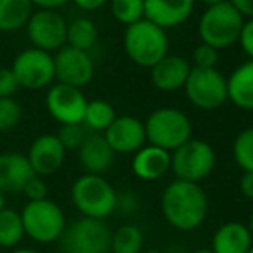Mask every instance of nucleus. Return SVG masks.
<instances>
[{
    "mask_svg": "<svg viewBox=\"0 0 253 253\" xmlns=\"http://www.w3.org/2000/svg\"><path fill=\"white\" fill-rule=\"evenodd\" d=\"M97 26L92 19L88 18H77L68 23V33H66V45L75 47L80 50H88L97 42Z\"/></svg>",
    "mask_w": 253,
    "mask_h": 253,
    "instance_id": "obj_25",
    "label": "nucleus"
},
{
    "mask_svg": "<svg viewBox=\"0 0 253 253\" xmlns=\"http://www.w3.org/2000/svg\"><path fill=\"white\" fill-rule=\"evenodd\" d=\"M196 0H144V18L163 30L180 26L191 18Z\"/></svg>",
    "mask_w": 253,
    "mask_h": 253,
    "instance_id": "obj_16",
    "label": "nucleus"
},
{
    "mask_svg": "<svg viewBox=\"0 0 253 253\" xmlns=\"http://www.w3.org/2000/svg\"><path fill=\"white\" fill-rule=\"evenodd\" d=\"M148 144L173 153L193 139V123L189 116L177 108H158L144 122Z\"/></svg>",
    "mask_w": 253,
    "mask_h": 253,
    "instance_id": "obj_3",
    "label": "nucleus"
},
{
    "mask_svg": "<svg viewBox=\"0 0 253 253\" xmlns=\"http://www.w3.org/2000/svg\"><path fill=\"white\" fill-rule=\"evenodd\" d=\"M196 253H213V252H211V248H203V250H198Z\"/></svg>",
    "mask_w": 253,
    "mask_h": 253,
    "instance_id": "obj_44",
    "label": "nucleus"
},
{
    "mask_svg": "<svg viewBox=\"0 0 253 253\" xmlns=\"http://www.w3.org/2000/svg\"><path fill=\"white\" fill-rule=\"evenodd\" d=\"M232 158L243 172H253V126L241 130L234 139Z\"/></svg>",
    "mask_w": 253,
    "mask_h": 253,
    "instance_id": "obj_29",
    "label": "nucleus"
},
{
    "mask_svg": "<svg viewBox=\"0 0 253 253\" xmlns=\"http://www.w3.org/2000/svg\"><path fill=\"white\" fill-rule=\"evenodd\" d=\"M23 118V108L14 97H0V134L11 132Z\"/></svg>",
    "mask_w": 253,
    "mask_h": 253,
    "instance_id": "obj_30",
    "label": "nucleus"
},
{
    "mask_svg": "<svg viewBox=\"0 0 253 253\" xmlns=\"http://www.w3.org/2000/svg\"><path fill=\"white\" fill-rule=\"evenodd\" d=\"M252 246L253 238L248 225L236 220L222 224L211 238L213 253H248Z\"/></svg>",
    "mask_w": 253,
    "mask_h": 253,
    "instance_id": "obj_21",
    "label": "nucleus"
},
{
    "mask_svg": "<svg viewBox=\"0 0 253 253\" xmlns=\"http://www.w3.org/2000/svg\"><path fill=\"white\" fill-rule=\"evenodd\" d=\"M25 28L32 47L35 49L52 54L66 45L68 21L57 11L37 9Z\"/></svg>",
    "mask_w": 253,
    "mask_h": 253,
    "instance_id": "obj_11",
    "label": "nucleus"
},
{
    "mask_svg": "<svg viewBox=\"0 0 253 253\" xmlns=\"http://www.w3.org/2000/svg\"><path fill=\"white\" fill-rule=\"evenodd\" d=\"M33 11L30 0H0V32L11 33L25 28Z\"/></svg>",
    "mask_w": 253,
    "mask_h": 253,
    "instance_id": "obj_23",
    "label": "nucleus"
},
{
    "mask_svg": "<svg viewBox=\"0 0 253 253\" xmlns=\"http://www.w3.org/2000/svg\"><path fill=\"white\" fill-rule=\"evenodd\" d=\"M111 236L106 220L82 217L66 225L59 246L63 253H109Z\"/></svg>",
    "mask_w": 253,
    "mask_h": 253,
    "instance_id": "obj_7",
    "label": "nucleus"
},
{
    "mask_svg": "<svg viewBox=\"0 0 253 253\" xmlns=\"http://www.w3.org/2000/svg\"><path fill=\"white\" fill-rule=\"evenodd\" d=\"M78 160H80V165L85 170V173L102 175L111 169L113 162H115V151L108 144L104 135L90 132L82 148L78 149Z\"/></svg>",
    "mask_w": 253,
    "mask_h": 253,
    "instance_id": "obj_19",
    "label": "nucleus"
},
{
    "mask_svg": "<svg viewBox=\"0 0 253 253\" xmlns=\"http://www.w3.org/2000/svg\"><path fill=\"white\" fill-rule=\"evenodd\" d=\"M25 236L21 211L11 210V208H4L0 211V246L2 248H12L19 245Z\"/></svg>",
    "mask_w": 253,
    "mask_h": 253,
    "instance_id": "obj_27",
    "label": "nucleus"
},
{
    "mask_svg": "<svg viewBox=\"0 0 253 253\" xmlns=\"http://www.w3.org/2000/svg\"><path fill=\"white\" fill-rule=\"evenodd\" d=\"M21 218L25 234L40 245L59 241L68 225L63 208L49 198L40 201H28L21 211Z\"/></svg>",
    "mask_w": 253,
    "mask_h": 253,
    "instance_id": "obj_6",
    "label": "nucleus"
},
{
    "mask_svg": "<svg viewBox=\"0 0 253 253\" xmlns=\"http://www.w3.org/2000/svg\"><path fill=\"white\" fill-rule=\"evenodd\" d=\"M88 134L90 132H87L84 123H77V125H61L56 135L68 153V151H78Z\"/></svg>",
    "mask_w": 253,
    "mask_h": 253,
    "instance_id": "obj_31",
    "label": "nucleus"
},
{
    "mask_svg": "<svg viewBox=\"0 0 253 253\" xmlns=\"http://www.w3.org/2000/svg\"><path fill=\"white\" fill-rule=\"evenodd\" d=\"M239 187H241L243 196H246L248 200H253V172H243Z\"/></svg>",
    "mask_w": 253,
    "mask_h": 253,
    "instance_id": "obj_38",
    "label": "nucleus"
},
{
    "mask_svg": "<svg viewBox=\"0 0 253 253\" xmlns=\"http://www.w3.org/2000/svg\"><path fill=\"white\" fill-rule=\"evenodd\" d=\"M111 16L123 26L144 19V0H109Z\"/></svg>",
    "mask_w": 253,
    "mask_h": 253,
    "instance_id": "obj_28",
    "label": "nucleus"
},
{
    "mask_svg": "<svg viewBox=\"0 0 253 253\" xmlns=\"http://www.w3.org/2000/svg\"><path fill=\"white\" fill-rule=\"evenodd\" d=\"M245 19H253V0H229Z\"/></svg>",
    "mask_w": 253,
    "mask_h": 253,
    "instance_id": "obj_36",
    "label": "nucleus"
},
{
    "mask_svg": "<svg viewBox=\"0 0 253 253\" xmlns=\"http://www.w3.org/2000/svg\"><path fill=\"white\" fill-rule=\"evenodd\" d=\"M245 18L232 7L229 0L205 9L198 23L200 40L217 50L238 43Z\"/></svg>",
    "mask_w": 253,
    "mask_h": 253,
    "instance_id": "obj_5",
    "label": "nucleus"
},
{
    "mask_svg": "<svg viewBox=\"0 0 253 253\" xmlns=\"http://www.w3.org/2000/svg\"><path fill=\"white\" fill-rule=\"evenodd\" d=\"M201 4H205L207 7H210V5H217V4H222V2H225V0H200Z\"/></svg>",
    "mask_w": 253,
    "mask_h": 253,
    "instance_id": "obj_40",
    "label": "nucleus"
},
{
    "mask_svg": "<svg viewBox=\"0 0 253 253\" xmlns=\"http://www.w3.org/2000/svg\"><path fill=\"white\" fill-rule=\"evenodd\" d=\"M248 253H253V246H252V248L248 250Z\"/></svg>",
    "mask_w": 253,
    "mask_h": 253,
    "instance_id": "obj_46",
    "label": "nucleus"
},
{
    "mask_svg": "<svg viewBox=\"0 0 253 253\" xmlns=\"http://www.w3.org/2000/svg\"><path fill=\"white\" fill-rule=\"evenodd\" d=\"M35 177L26 155L14 151L0 153V191L2 193H23L26 182Z\"/></svg>",
    "mask_w": 253,
    "mask_h": 253,
    "instance_id": "obj_18",
    "label": "nucleus"
},
{
    "mask_svg": "<svg viewBox=\"0 0 253 253\" xmlns=\"http://www.w3.org/2000/svg\"><path fill=\"white\" fill-rule=\"evenodd\" d=\"M215 162H217L215 151L207 141L189 139L186 144L172 153L170 170L173 172L175 179L200 184L213 172Z\"/></svg>",
    "mask_w": 253,
    "mask_h": 253,
    "instance_id": "obj_8",
    "label": "nucleus"
},
{
    "mask_svg": "<svg viewBox=\"0 0 253 253\" xmlns=\"http://www.w3.org/2000/svg\"><path fill=\"white\" fill-rule=\"evenodd\" d=\"M102 135L115 155H135L142 146L148 144L144 122L130 115L116 116Z\"/></svg>",
    "mask_w": 253,
    "mask_h": 253,
    "instance_id": "obj_14",
    "label": "nucleus"
},
{
    "mask_svg": "<svg viewBox=\"0 0 253 253\" xmlns=\"http://www.w3.org/2000/svg\"><path fill=\"white\" fill-rule=\"evenodd\" d=\"M193 63L196 68H215L218 63V50L201 42L193 50Z\"/></svg>",
    "mask_w": 253,
    "mask_h": 253,
    "instance_id": "obj_32",
    "label": "nucleus"
},
{
    "mask_svg": "<svg viewBox=\"0 0 253 253\" xmlns=\"http://www.w3.org/2000/svg\"><path fill=\"white\" fill-rule=\"evenodd\" d=\"M227 101L239 109L253 111V59L241 63L229 75Z\"/></svg>",
    "mask_w": 253,
    "mask_h": 253,
    "instance_id": "obj_22",
    "label": "nucleus"
},
{
    "mask_svg": "<svg viewBox=\"0 0 253 253\" xmlns=\"http://www.w3.org/2000/svg\"><path fill=\"white\" fill-rule=\"evenodd\" d=\"M248 229H250V234H252V238H253V211H252V215H250Z\"/></svg>",
    "mask_w": 253,
    "mask_h": 253,
    "instance_id": "obj_43",
    "label": "nucleus"
},
{
    "mask_svg": "<svg viewBox=\"0 0 253 253\" xmlns=\"http://www.w3.org/2000/svg\"><path fill=\"white\" fill-rule=\"evenodd\" d=\"M19 84L11 68H0V97H14Z\"/></svg>",
    "mask_w": 253,
    "mask_h": 253,
    "instance_id": "obj_34",
    "label": "nucleus"
},
{
    "mask_svg": "<svg viewBox=\"0 0 253 253\" xmlns=\"http://www.w3.org/2000/svg\"><path fill=\"white\" fill-rule=\"evenodd\" d=\"M238 43L241 45L243 52L248 56V59H253V19H245Z\"/></svg>",
    "mask_w": 253,
    "mask_h": 253,
    "instance_id": "obj_35",
    "label": "nucleus"
},
{
    "mask_svg": "<svg viewBox=\"0 0 253 253\" xmlns=\"http://www.w3.org/2000/svg\"><path fill=\"white\" fill-rule=\"evenodd\" d=\"M142 248H144V232L137 225L125 224L113 232V253H142Z\"/></svg>",
    "mask_w": 253,
    "mask_h": 253,
    "instance_id": "obj_26",
    "label": "nucleus"
},
{
    "mask_svg": "<svg viewBox=\"0 0 253 253\" xmlns=\"http://www.w3.org/2000/svg\"><path fill=\"white\" fill-rule=\"evenodd\" d=\"M142 253H163V252H160V250H148V252H142Z\"/></svg>",
    "mask_w": 253,
    "mask_h": 253,
    "instance_id": "obj_45",
    "label": "nucleus"
},
{
    "mask_svg": "<svg viewBox=\"0 0 253 253\" xmlns=\"http://www.w3.org/2000/svg\"><path fill=\"white\" fill-rule=\"evenodd\" d=\"M71 2H73L78 9H82V11L90 12V11H97V9L104 7L109 0H71Z\"/></svg>",
    "mask_w": 253,
    "mask_h": 253,
    "instance_id": "obj_37",
    "label": "nucleus"
},
{
    "mask_svg": "<svg viewBox=\"0 0 253 253\" xmlns=\"http://www.w3.org/2000/svg\"><path fill=\"white\" fill-rule=\"evenodd\" d=\"M169 49L170 43L167 30L160 28L146 18L125 28L123 50L126 57L137 66L151 70L158 61L170 54Z\"/></svg>",
    "mask_w": 253,
    "mask_h": 253,
    "instance_id": "obj_2",
    "label": "nucleus"
},
{
    "mask_svg": "<svg viewBox=\"0 0 253 253\" xmlns=\"http://www.w3.org/2000/svg\"><path fill=\"white\" fill-rule=\"evenodd\" d=\"M87 97L82 88L70 87L64 84H54L45 95V108L49 115L61 125L84 123Z\"/></svg>",
    "mask_w": 253,
    "mask_h": 253,
    "instance_id": "obj_12",
    "label": "nucleus"
},
{
    "mask_svg": "<svg viewBox=\"0 0 253 253\" xmlns=\"http://www.w3.org/2000/svg\"><path fill=\"white\" fill-rule=\"evenodd\" d=\"M71 201L82 217L104 220L118 207V194L102 175L84 173L71 186Z\"/></svg>",
    "mask_w": 253,
    "mask_h": 253,
    "instance_id": "obj_4",
    "label": "nucleus"
},
{
    "mask_svg": "<svg viewBox=\"0 0 253 253\" xmlns=\"http://www.w3.org/2000/svg\"><path fill=\"white\" fill-rule=\"evenodd\" d=\"M4 208H5V194L0 191V211L4 210Z\"/></svg>",
    "mask_w": 253,
    "mask_h": 253,
    "instance_id": "obj_42",
    "label": "nucleus"
},
{
    "mask_svg": "<svg viewBox=\"0 0 253 253\" xmlns=\"http://www.w3.org/2000/svg\"><path fill=\"white\" fill-rule=\"evenodd\" d=\"M191 68L193 66L186 57L177 56V54H167L149 70L151 84L162 92H175L179 88H184Z\"/></svg>",
    "mask_w": 253,
    "mask_h": 253,
    "instance_id": "obj_17",
    "label": "nucleus"
},
{
    "mask_svg": "<svg viewBox=\"0 0 253 253\" xmlns=\"http://www.w3.org/2000/svg\"><path fill=\"white\" fill-rule=\"evenodd\" d=\"M170 163H172V153L156 148V146L146 144L134 155L132 172L137 179L153 182L169 172Z\"/></svg>",
    "mask_w": 253,
    "mask_h": 253,
    "instance_id": "obj_20",
    "label": "nucleus"
},
{
    "mask_svg": "<svg viewBox=\"0 0 253 253\" xmlns=\"http://www.w3.org/2000/svg\"><path fill=\"white\" fill-rule=\"evenodd\" d=\"M184 90L194 108L213 111L227 101V78L217 68L193 66Z\"/></svg>",
    "mask_w": 253,
    "mask_h": 253,
    "instance_id": "obj_9",
    "label": "nucleus"
},
{
    "mask_svg": "<svg viewBox=\"0 0 253 253\" xmlns=\"http://www.w3.org/2000/svg\"><path fill=\"white\" fill-rule=\"evenodd\" d=\"M162 211L177 231H194L208 215L207 193L200 184L175 179L162 194Z\"/></svg>",
    "mask_w": 253,
    "mask_h": 253,
    "instance_id": "obj_1",
    "label": "nucleus"
},
{
    "mask_svg": "<svg viewBox=\"0 0 253 253\" xmlns=\"http://www.w3.org/2000/svg\"><path fill=\"white\" fill-rule=\"evenodd\" d=\"M116 111L108 101L102 99H94V101L87 102L84 116V125L88 132L94 134H104L108 130V126L115 122Z\"/></svg>",
    "mask_w": 253,
    "mask_h": 253,
    "instance_id": "obj_24",
    "label": "nucleus"
},
{
    "mask_svg": "<svg viewBox=\"0 0 253 253\" xmlns=\"http://www.w3.org/2000/svg\"><path fill=\"white\" fill-rule=\"evenodd\" d=\"M30 165L35 175L47 177L56 173L63 167L66 158V149L63 148L56 134H42L32 142L26 153Z\"/></svg>",
    "mask_w": 253,
    "mask_h": 253,
    "instance_id": "obj_15",
    "label": "nucleus"
},
{
    "mask_svg": "<svg viewBox=\"0 0 253 253\" xmlns=\"http://www.w3.org/2000/svg\"><path fill=\"white\" fill-rule=\"evenodd\" d=\"M33 4V7L37 9H50V11H57L59 7H63L64 4H68L70 0H30Z\"/></svg>",
    "mask_w": 253,
    "mask_h": 253,
    "instance_id": "obj_39",
    "label": "nucleus"
},
{
    "mask_svg": "<svg viewBox=\"0 0 253 253\" xmlns=\"http://www.w3.org/2000/svg\"><path fill=\"white\" fill-rule=\"evenodd\" d=\"M54 70L57 84L84 88L94 78L95 64L88 52L64 45L54 54Z\"/></svg>",
    "mask_w": 253,
    "mask_h": 253,
    "instance_id": "obj_13",
    "label": "nucleus"
},
{
    "mask_svg": "<svg viewBox=\"0 0 253 253\" xmlns=\"http://www.w3.org/2000/svg\"><path fill=\"white\" fill-rule=\"evenodd\" d=\"M19 87L28 90H40L50 87L56 80L54 54L30 47L14 57L11 66Z\"/></svg>",
    "mask_w": 253,
    "mask_h": 253,
    "instance_id": "obj_10",
    "label": "nucleus"
},
{
    "mask_svg": "<svg viewBox=\"0 0 253 253\" xmlns=\"http://www.w3.org/2000/svg\"><path fill=\"white\" fill-rule=\"evenodd\" d=\"M12 253H40L37 250H32V248H19V250H14Z\"/></svg>",
    "mask_w": 253,
    "mask_h": 253,
    "instance_id": "obj_41",
    "label": "nucleus"
},
{
    "mask_svg": "<svg viewBox=\"0 0 253 253\" xmlns=\"http://www.w3.org/2000/svg\"><path fill=\"white\" fill-rule=\"evenodd\" d=\"M23 194L28 198V201H40L45 200L47 194H49V187H47L45 180L42 177L35 175L26 182L25 189H23Z\"/></svg>",
    "mask_w": 253,
    "mask_h": 253,
    "instance_id": "obj_33",
    "label": "nucleus"
}]
</instances>
